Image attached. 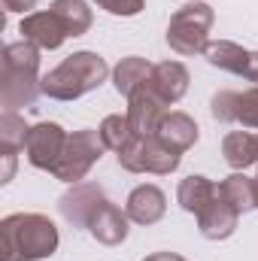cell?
I'll return each instance as SVG.
<instances>
[{"instance_id": "cell-10", "label": "cell", "mask_w": 258, "mask_h": 261, "mask_svg": "<svg viewBox=\"0 0 258 261\" xmlns=\"http://www.w3.org/2000/svg\"><path fill=\"white\" fill-rule=\"evenodd\" d=\"M18 34H21V40L34 43L40 52H55V49L64 46L67 40L64 24L58 21V15L52 9H40V12L24 15L21 24H18Z\"/></svg>"}, {"instance_id": "cell-30", "label": "cell", "mask_w": 258, "mask_h": 261, "mask_svg": "<svg viewBox=\"0 0 258 261\" xmlns=\"http://www.w3.org/2000/svg\"><path fill=\"white\" fill-rule=\"evenodd\" d=\"M189 3H192V0H189Z\"/></svg>"}, {"instance_id": "cell-15", "label": "cell", "mask_w": 258, "mask_h": 261, "mask_svg": "<svg viewBox=\"0 0 258 261\" xmlns=\"http://www.w3.org/2000/svg\"><path fill=\"white\" fill-rule=\"evenodd\" d=\"M237 222H240V213L222 197V192H216V197L197 213V228L207 240H228L237 231Z\"/></svg>"}, {"instance_id": "cell-1", "label": "cell", "mask_w": 258, "mask_h": 261, "mask_svg": "<svg viewBox=\"0 0 258 261\" xmlns=\"http://www.w3.org/2000/svg\"><path fill=\"white\" fill-rule=\"evenodd\" d=\"M40 82H43L40 49L28 40L6 43L3 55H0V100H3V110L18 113L21 107H34L37 94H43Z\"/></svg>"}, {"instance_id": "cell-11", "label": "cell", "mask_w": 258, "mask_h": 261, "mask_svg": "<svg viewBox=\"0 0 258 261\" xmlns=\"http://www.w3.org/2000/svg\"><path fill=\"white\" fill-rule=\"evenodd\" d=\"M125 116H128V122L137 137H155L161 119L167 116V103L161 97H155L149 91V82H146L140 91H134L128 97V113Z\"/></svg>"}, {"instance_id": "cell-12", "label": "cell", "mask_w": 258, "mask_h": 261, "mask_svg": "<svg viewBox=\"0 0 258 261\" xmlns=\"http://www.w3.org/2000/svg\"><path fill=\"white\" fill-rule=\"evenodd\" d=\"M104 200H107V195H104V189H100L97 182H76V186L61 197L58 206H61V216H64L73 228H88L94 210H97Z\"/></svg>"}, {"instance_id": "cell-26", "label": "cell", "mask_w": 258, "mask_h": 261, "mask_svg": "<svg viewBox=\"0 0 258 261\" xmlns=\"http://www.w3.org/2000/svg\"><path fill=\"white\" fill-rule=\"evenodd\" d=\"M3 158V173H0V182H9L12 173H15V152H0Z\"/></svg>"}, {"instance_id": "cell-21", "label": "cell", "mask_w": 258, "mask_h": 261, "mask_svg": "<svg viewBox=\"0 0 258 261\" xmlns=\"http://www.w3.org/2000/svg\"><path fill=\"white\" fill-rule=\"evenodd\" d=\"M219 192H222V197H225L240 216L249 213V210H255V179L246 176L243 170H234L231 176H225V179L219 182Z\"/></svg>"}, {"instance_id": "cell-28", "label": "cell", "mask_w": 258, "mask_h": 261, "mask_svg": "<svg viewBox=\"0 0 258 261\" xmlns=\"http://www.w3.org/2000/svg\"><path fill=\"white\" fill-rule=\"evenodd\" d=\"M143 261H186V258L176 255V252H152V255H146Z\"/></svg>"}, {"instance_id": "cell-16", "label": "cell", "mask_w": 258, "mask_h": 261, "mask_svg": "<svg viewBox=\"0 0 258 261\" xmlns=\"http://www.w3.org/2000/svg\"><path fill=\"white\" fill-rule=\"evenodd\" d=\"M125 213H128L131 222H137V225H155V222H161L164 213H167V195H164L158 186L143 182V186H137L128 195Z\"/></svg>"}, {"instance_id": "cell-8", "label": "cell", "mask_w": 258, "mask_h": 261, "mask_svg": "<svg viewBox=\"0 0 258 261\" xmlns=\"http://www.w3.org/2000/svg\"><path fill=\"white\" fill-rule=\"evenodd\" d=\"M67 143V130L58 122H40V125H31L28 134V143H24V155H28V164L37 167V170H49L58 164L61 152H64Z\"/></svg>"}, {"instance_id": "cell-22", "label": "cell", "mask_w": 258, "mask_h": 261, "mask_svg": "<svg viewBox=\"0 0 258 261\" xmlns=\"http://www.w3.org/2000/svg\"><path fill=\"white\" fill-rule=\"evenodd\" d=\"M49 9H52V12L58 15V21L64 24L67 37H82V34H88V28H91V21H94V15H91V9H88L85 0H52Z\"/></svg>"}, {"instance_id": "cell-27", "label": "cell", "mask_w": 258, "mask_h": 261, "mask_svg": "<svg viewBox=\"0 0 258 261\" xmlns=\"http://www.w3.org/2000/svg\"><path fill=\"white\" fill-rule=\"evenodd\" d=\"M3 6H6V12H24V15H31V9L37 6V0H3Z\"/></svg>"}, {"instance_id": "cell-13", "label": "cell", "mask_w": 258, "mask_h": 261, "mask_svg": "<svg viewBox=\"0 0 258 261\" xmlns=\"http://www.w3.org/2000/svg\"><path fill=\"white\" fill-rule=\"evenodd\" d=\"M88 231H91V237H94L97 243H104V246H119V243L128 240L131 219H128V213H122V210L107 197V200L94 210V216H91V222H88Z\"/></svg>"}, {"instance_id": "cell-2", "label": "cell", "mask_w": 258, "mask_h": 261, "mask_svg": "<svg viewBox=\"0 0 258 261\" xmlns=\"http://www.w3.org/2000/svg\"><path fill=\"white\" fill-rule=\"evenodd\" d=\"M3 261H43L58 249V228L43 213H12L0 222Z\"/></svg>"}, {"instance_id": "cell-24", "label": "cell", "mask_w": 258, "mask_h": 261, "mask_svg": "<svg viewBox=\"0 0 258 261\" xmlns=\"http://www.w3.org/2000/svg\"><path fill=\"white\" fill-rule=\"evenodd\" d=\"M100 140H104V146L107 149H113V152H122L125 149V143H128L131 137H134V128H131L128 116H107L104 122H100Z\"/></svg>"}, {"instance_id": "cell-3", "label": "cell", "mask_w": 258, "mask_h": 261, "mask_svg": "<svg viewBox=\"0 0 258 261\" xmlns=\"http://www.w3.org/2000/svg\"><path fill=\"white\" fill-rule=\"evenodd\" d=\"M107 76H110V67L97 52H73L43 76L40 88L52 100H79L82 94L100 88Z\"/></svg>"}, {"instance_id": "cell-6", "label": "cell", "mask_w": 258, "mask_h": 261, "mask_svg": "<svg viewBox=\"0 0 258 261\" xmlns=\"http://www.w3.org/2000/svg\"><path fill=\"white\" fill-rule=\"evenodd\" d=\"M116 155H119V164L128 173H155V176L173 173L179 167V161H183V155L173 152V149H167L158 137H137V134L125 143V149L116 152Z\"/></svg>"}, {"instance_id": "cell-5", "label": "cell", "mask_w": 258, "mask_h": 261, "mask_svg": "<svg viewBox=\"0 0 258 261\" xmlns=\"http://www.w3.org/2000/svg\"><path fill=\"white\" fill-rule=\"evenodd\" d=\"M107 146L100 140V130H91V128H82V130H73L67 134V143H64V152L58 158V164L52 167V176L61 179V182H82L88 176V170L104 158Z\"/></svg>"}, {"instance_id": "cell-23", "label": "cell", "mask_w": 258, "mask_h": 261, "mask_svg": "<svg viewBox=\"0 0 258 261\" xmlns=\"http://www.w3.org/2000/svg\"><path fill=\"white\" fill-rule=\"evenodd\" d=\"M31 125L15 113V110H3L0 116V152H18L28 143Z\"/></svg>"}, {"instance_id": "cell-4", "label": "cell", "mask_w": 258, "mask_h": 261, "mask_svg": "<svg viewBox=\"0 0 258 261\" xmlns=\"http://www.w3.org/2000/svg\"><path fill=\"white\" fill-rule=\"evenodd\" d=\"M216 21L213 6L192 0L183 9H176L167 21V46L176 55H203L210 46V28Z\"/></svg>"}, {"instance_id": "cell-29", "label": "cell", "mask_w": 258, "mask_h": 261, "mask_svg": "<svg viewBox=\"0 0 258 261\" xmlns=\"http://www.w3.org/2000/svg\"><path fill=\"white\" fill-rule=\"evenodd\" d=\"M255 210H258V176H255Z\"/></svg>"}, {"instance_id": "cell-25", "label": "cell", "mask_w": 258, "mask_h": 261, "mask_svg": "<svg viewBox=\"0 0 258 261\" xmlns=\"http://www.w3.org/2000/svg\"><path fill=\"white\" fill-rule=\"evenodd\" d=\"M91 3H97L104 12H110V15H122V18L140 15L143 6H146V0H91Z\"/></svg>"}, {"instance_id": "cell-18", "label": "cell", "mask_w": 258, "mask_h": 261, "mask_svg": "<svg viewBox=\"0 0 258 261\" xmlns=\"http://www.w3.org/2000/svg\"><path fill=\"white\" fill-rule=\"evenodd\" d=\"M222 158L234 170H246V167L258 164V134H252V130H246V128L225 134V140H222Z\"/></svg>"}, {"instance_id": "cell-20", "label": "cell", "mask_w": 258, "mask_h": 261, "mask_svg": "<svg viewBox=\"0 0 258 261\" xmlns=\"http://www.w3.org/2000/svg\"><path fill=\"white\" fill-rule=\"evenodd\" d=\"M219 192V186L213 182V179H207V176H200V173H192V176H186L183 182H179V189H176V200H179V206L186 210V213H200L213 197Z\"/></svg>"}, {"instance_id": "cell-9", "label": "cell", "mask_w": 258, "mask_h": 261, "mask_svg": "<svg viewBox=\"0 0 258 261\" xmlns=\"http://www.w3.org/2000/svg\"><path fill=\"white\" fill-rule=\"evenodd\" d=\"M203 58L225 73L243 76L246 82L258 85V52H252V49H243L231 40H210V46L203 49Z\"/></svg>"}, {"instance_id": "cell-19", "label": "cell", "mask_w": 258, "mask_h": 261, "mask_svg": "<svg viewBox=\"0 0 258 261\" xmlns=\"http://www.w3.org/2000/svg\"><path fill=\"white\" fill-rule=\"evenodd\" d=\"M152 67L146 58H140V55H128V58H122L119 64L113 67V85H116V91L122 94V97H131L134 91H140L146 82H149V76H152Z\"/></svg>"}, {"instance_id": "cell-14", "label": "cell", "mask_w": 258, "mask_h": 261, "mask_svg": "<svg viewBox=\"0 0 258 261\" xmlns=\"http://www.w3.org/2000/svg\"><path fill=\"white\" fill-rule=\"evenodd\" d=\"M189 82H192V76H189V70H186L183 61H161V64L152 67L149 91H152L155 97H161V100L170 107V103H179V100L186 97Z\"/></svg>"}, {"instance_id": "cell-7", "label": "cell", "mask_w": 258, "mask_h": 261, "mask_svg": "<svg viewBox=\"0 0 258 261\" xmlns=\"http://www.w3.org/2000/svg\"><path fill=\"white\" fill-rule=\"evenodd\" d=\"M210 113L216 122L225 125H240L246 130H258V85L246 88V91H219L210 100Z\"/></svg>"}, {"instance_id": "cell-17", "label": "cell", "mask_w": 258, "mask_h": 261, "mask_svg": "<svg viewBox=\"0 0 258 261\" xmlns=\"http://www.w3.org/2000/svg\"><path fill=\"white\" fill-rule=\"evenodd\" d=\"M167 149H173V152H189L194 143H197V137H200V128H197V122H194L189 113H179V110H173V113H167L164 119H161V125H158V134H155Z\"/></svg>"}]
</instances>
